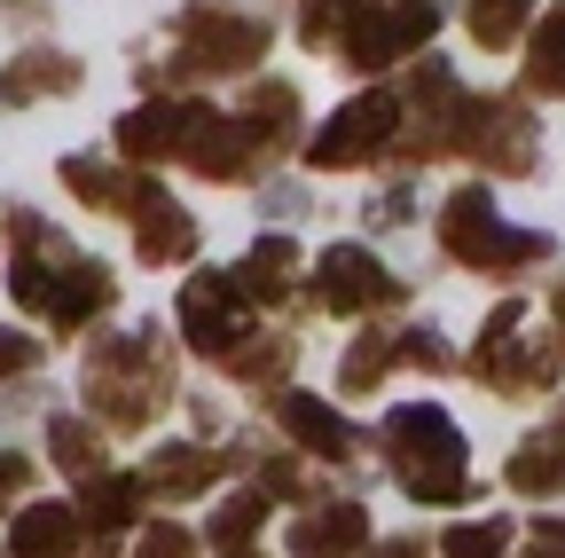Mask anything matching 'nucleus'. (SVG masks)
I'll use <instances>...</instances> for the list:
<instances>
[{
    "mask_svg": "<svg viewBox=\"0 0 565 558\" xmlns=\"http://www.w3.org/2000/svg\"><path fill=\"white\" fill-rule=\"evenodd\" d=\"M173 393V355L158 346V330L134 338H95L87 355V401L103 417V433H141Z\"/></svg>",
    "mask_w": 565,
    "mask_h": 558,
    "instance_id": "obj_1",
    "label": "nucleus"
},
{
    "mask_svg": "<svg viewBox=\"0 0 565 558\" xmlns=\"http://www.w3.org/2000/svg\"><path fill=\"white\" fill-rule=\"evenodd\" d=\"M385 449H393V480L408 504H463L471 496V472H463V433L448 425V409L433 401H408L385 417Z\"/></svg>",
    "mask_w": 565,
    "mask_h": 558,
    "instance_id": "obj_2",
    "label": "nucleus"
},
{
    "mask_svg": "<svg viewBox=\"0 0 565 558\" xmlns=\"http://www.w3.org/2000/svg\"><path fill=\"white\" fill-rule=\"evenodd\" d=\"M173 40H181V63L150 72V95L181 87V80H212V72H252V63L267 55V40H275V24L236 17V9H181Z\"/></svg>",
    "mask_w": 565,
    "mask_h": 558,
    "instance_id": "obj_3",
    "label": "nucleus"
},
{
    "mask_svg": "<svg viewBox=\"0 0 565 558\" xmlns=\"http://www.w3.org/2000/svg\"><path fill=\"white\" fill-rule=\"evenodd\" d=\"M440 244L463 260V267H479V275H503V267H526V260H542L550 252V236L534 229H503L494 221V197L487 189H456L448 204H440Z\"/></svg>",
    "mask_w": 565,
    "mask_h": 558,
    "instance_id": "obj_4",
    "label": "nucleus"
},
{
    "mask_svg": "<svg viewBox=\"0 0 565 558\" xmlns=\"http://www.w3.org/2000/svg\"><path fill=\"white\" fill-rule=\"evenodd\" d=\"M401 118H408V95H393V87H370V95H353L322 134H315V173H345V166H370L377 150H393L401 143Z\"/></svg>",
    "mask_w": 565,
    "mask_h": 558,
    "instance_id": "obj_5",
    "label": "nucleus"
},
{
    "mask_svg": "<svg viewBox=\"0 0 565 558\" xmlns=\"http://www.w3.org/2000/svg\"><path fill=\"white\" fill-rule=\"evenodd\" d=\"M275 150L259 143V134L244 118H221L212 103H189V134H181V166L196 181H252Z\"/></svg>",
    "mask_w": 565,
    "mask_h": 558,
    "instance_id": "obj_6",
    "label": "nucleus"
},
{
    "mask_svg": "<svg viewBox=\"0 0 565 558\" xmlns=\"http://www.w3.org/2000/svg\"><path fill=\"white\" fill-rule=\"evenodd\" d=\"M244 292H236V275H189V292H181V338L196 346V355H236V346L252 338L244 330Z\"/></svg>",
    "mask_w": 565,
    "mask_h": 558,
    "instance_id": "obj_7",
    "label": "nucleus"
},
{
    "mask_svg": "<svg viewBox=\"0 0 565 558\" xmlns=\"http://www.w3.org/2000/svg\"><path fill=\"white\" fill-rule=\"evenodd\" d=\"M315 292L338 315H370V307H401V275H385L362 244H330L315 260Z\"/></svg>",
    "mask_w": 565,
    "mask_h": 558,
    "instance_id": "obj_8",
    "label": "nucleus"
},
{
    "mask_svg": "<svg viewBox=\"0 0 565 558\" xmlns=\"http://www.w3.org/2000/svg\"><path fill=\"white\" fill-rule=\"evenodd\" d=\"M463 150L487 158L494 173H534V118L519 103H463Z\"/></svg>",
    "mask_w": 565,
    "mask_h": 558,
    "instance_id": "obj_9",
    "label": "nucleus"
},
{
    "mask_svg": "<svg viewBox=\"0 0 565 558\" xmlns=\"http://www.w3.org/2000/svg\"><path fill=\"white\" fill-rule=\"evenodd\" d=\"M181 134H189V95H150L141 110L118 118V158L126 166H166V158H181Z\"/></svg>",
    "mask_w": 565,
    "mask_h": 558,
    "instance_id": "obj_10",
    "label": "nucleus"
},
{
    "mask_svg": "<svg viewBox=\"0 0 565 558\" xmlns=\"http://www.w3.org/2000/svg\"><path fill=\"white\" fill-rule=\"evenodd\" d=\"M118 299V284H110V267L103 260H79V252H71L63 267H55V299H47V323L55 330H87L103 307Z\"/></svg>",
    "mask_w": 565,
    "mask_h": 558,
    "instance_id": "obj_11",
    "label": "nucleus"
},
{
    "mask_svg": "<svg viewBox=\"0 0 565 558\" xmlns=\"http://www.w3.org/2000/svg\"><path fill=\"white\" fill-rule=\"evenodd\" d=\"M370 550V512L362 504H322L291 527V558H362Z\"/></svg>",
    "mask_w": 565,
    "mask_h": 558,
    "instance_id": "obj_12",
    "label": "nucleus"
},
{
    "mask_svg": "<svg viewBox=\"0 0 565 558\" xmlns=\"http://www.w3.org/2000/svg\"><path fill=\"white\" fill-rule=\"evenodd\" d=\"M221 456H212L204 441H166L158 456H150V472H141V487H150V496H204V487H221Z\"/></svg>",
    "mask_w": 565,
    "mask_h": 558,
    "instance_id": "obj_13",
    "label": "nucleus"
},
{
    "mask_svg": "<svg viewBox=\"0 0 565 558\" xmlns=\"http://www.w3.org/2000/svg\"><path fill=\"white\" fill-rule=\"evenodd\" d=\"M134 252L150 260V267H173V260H189L196 252V221L181 213L173 197H141V213H134Z\"/></svg>",
    "mask_w": 565,
    "mask_h": 558,
    "instance_id": "obj_14",
    "label": "nucleus"
},
{
    "mask_svg": "<svg viewBox=\"0 0 565 558\" xmlns=\"http://www.w3.org/2000/svg\"><path fill=\"white\" fill-rule=\"evenodd\" d=\"M275 417H282V433H291L299 449H315V456H353V425L330 409V401H315V393H275Z\"/></svg>",
    "mask_w": 565,
    "mask_h": 558,
    "instance_id": "obj_15",
    "label": "nucleus"
},
{
    "mask_svg": "<svg viewBox=\"0 0 565 558\" xmlns=\"http://www.w3.org/2000/svg\"><path fill=\"white\" fill-rule=\"evenodd\" d=\"M63 189L79 204H103V213H141V197H150V181L141 173H118V166H95V158H63Z\"/></svg>",
    "mask_w": 565,
    "mask_h": 558,
    "instance_id": "obj_16",
    "label": "nucleus"
},
{
    "mask_svg": "<svg viewBox=\"0 0 565 558\" xmlns=\"http://www.w3.org/2000/svg\"><path fill=\"white\" fill-rule=\"evenodd\" d=\"M141 472H95L87 487H79V527H95V535H118V527H134L141 519Z\"/></svg>",
    "mask_w": 565,
    "mask_h": 558,
    "instance_id": "obj_17",
    "label": "nucleus"
},
{
    "mask_svg": "<svg viewBox=\"0 0 565 558\" xmlns=\"http://www.w3.org/2000/svg\"><path fill=\"white\" fill-rule=\"evenodd\" d=\"M87 72H79V55H63V48H24L9 72H0V95L9 103H32V95H71Z\"/></svg>",
    "mask_w": 565,
    "mask_h": 558,
    "instance_id": "obj_18",
    "label": "nucleus"
},
{
    "mask_svg": "<svg viewBox=\"0 0 565 558\" xmlns=\"http://www.w3.org/2000/svg\"><path fill=\"white\" fill-rule=\"evenodd\" d=\"M291 275H299V244L291 236H259L244 252V267H236V292L259 299V307H282L291 299Z\"/></svg>",
    "mask_w": 565,
    "mask_h": 558,
    "instance_id": "obj_19",
    "label": "nucleus"
},
{
    "mask_svg": "<svg viewBox=\"0 0 565 558\" xmlns=\"http://www.w3.org/2000/svg\"><path fill=\"white\" fill-rule=\"evenodd\" d=\"M9 550H17V558H79V512H71V504H32V512H17Z\"/></svg>",
    "mask_w": 565,
    "mask_h": 558,
    "instance_id": "obj_20",
    "label": "nucleus"
},
{
    "mask_svg": "<svg viewBox=\"0 0 565 558\" xmlns=\"http://www.w3.org/2000/svg\"><path fill=\"white\" fill-rule=\"evenodd\" d=\"M47 456H55V472H71V480H95V472H110L103 464V433H95V417H47Z\"/></svg>",
    "mask_w": 565,
    "mask_h": 558,
    "instance_id": "obj_21",
    "label": "nucleus"
},
{
    "mask_svg": "<svg viewBox=\"0 0 565 558\" xmlns=\"http://www.w3.org/2000/svg\"><path fill=\"white\" fill-rule=\"evenodd\" d=\"M338 55L353 63V72H385V63L401 55V40H393V9H353L345 32H338Z\"/></svg>",
    "mask_w": 565,
    "mask_h": 558,
    "instance_id": "obj_22",
    "label": "nucleus"
},
{
    "mask_svg": "<svg viewBox=\"0 0 565 558\" xmlns=\"http://www.w3.org/2000/svg\"><path fill=\"white\" fill-rule=\"evenodd\" d=\"M526 87L565 103V0H550L542 24H534V48H526Z\"/></svg>",
    "mask_w": 565,
    "mask_h": 558,
    "instance_id": "obj_23",
    "label": "nucleus"
},
{
    "mask_svg": "<svg viewBox=\"0 0 565 558\" xmlns=\"http://www.w3.org/2000/svg\"><path fill=\"white\" fill-rule=\"evenodd\" d=\"M244 126L259 134L267 150H291V143H299V95L275 87V80H259V87L244 95Z\"/></svg>",
    "mask_w": 565,
    "mask_h": 558,
    "instance_id": "obj_24",
    "label": "nucleus"
},
{
    "mask_svg": "<svg viewBox=\"0 0 565 558\" xmlns=\"http://www.w3.org/2000/svg\"><path fill=\"white\" fill-rule=\"evenodd\" d=\"M511 487H519V496H557V487H565V441H557V433L526 441V449L511 456Z\"/></svg>",
    "mask_w": 565,
    "mask_h": 558,
    "instance_id": "obj_25",
    "label": "nucleus"
},
{
    "mask_svg": "<svg viewBox=\"0 0 565 558\" xmlns=\"http://www.w3.org/2000/svg\"><path fill=\"white\" fill-rule=\"evenodd\" d=\"M291 362H299V338H291V330H275V338L259 330V338H244L236 355H228V370H236V378H252V386H275Z\"/></svg>",
    "mask_w": 565,
    "mask_h": 558,
    "instance_id": "obj_26",
    "label": "nucleus"
},
{
    "mask_svg": "<svg viewBox=\"0 0 565 558\" xmlns=\"http://www.w3.org/2000/svg\"><path fill=\"white\" fill-rule=\"evenodd\" d=\"M385 362H401V338H393V330H370V338H353V346H345V362H338L345 393H370V386L385 378Z\"/></svg>",
    "mask_w": 565,
    "mask_h": 558,
    "instance_id": "obj_27",
    "label": "nucleus"
},
{
    "mask_svg": "<svg viewBox=\"0 0 565 558\" xmlns=\"http://www.w3.org/2000/svg\"><path fill=\"white\" fill-rule=\"evenodd\" d=\"M526 9H534V0H463V24H471L479 48H511L519 24H526Z\"/></svg>",
    "mask_w": 565,
    "mask_h": 558,
    "instance_id": "obj_28",
    "label": "nucleus"
},
{
    "mask_svg": "<svg viewBox=\"0 0 565 558\" xmlns=\"http://www.w3.org/2000/svg\"><path fill=\"white\" fill-rule=\"evenodd\" d=\"M259 519H267V496H228L221 512H212V550H252V535H259Z\"/></svg>",
    "mask_w": 565,
    "mask_h": 558,
    "instance_id": "obj_29",
    "label": "nucleus"
},
{
    "mask_svg": "<svg viewBox=\"0 0 565 558\" xmlns=\"http://www.w3.org/2000/svg\"><path fill=\"white\" fill-rule=\"evenodd\" d=\"M345 17H353V0H299V40L307 48H338Z\"/></svg>",
    "mask_w": 565,
    "mask_h": 558,
    "instance_id": "obj_30",
    "label": "nucleus"
},
{
    "mask_svg": "<svg viewBox=\"0 0 565 558\" xmlns=\"http://www.w3.org/2000/svg\"><path fill=\"white\" fill-rule=\"evenodd\" d=\"M385 9H393V40H401V48H424V40H433V24H440L433 0H385Z\"/></svg>",
    "mask_w": 565,
    "mask_h": 558,
    "instance_id": "obj_31",
    "label": "nucleus"
},
{
    "mask_svg": "<svg viewBox=\"0 0 565 558\" xmlns=\"http://www.w3.org/2000/svg\"><path fill=\"white\" fill-rule=\"evenodd\" d=\"M503 519H471V527H456L448 535V558H494V550H503Z\"/></svg>",
    "mask_w": 565,
    "mask_h": 558,
    "instance_id": "obj_32",
    "label": "nucleus"
},
{
    "mask_svg": "<svg viewBox=\"0 0 565 558\" xmlns=\"http://www.w3.org/2000/svg\"><path fill=\"white\" fill-rule=\"evenodd\" d=\"M401 362H416V370H448L440 330H401Z\"/></svg>",
    "mask_w": 565,
    "mask_h": 558,
    "instance_id": "obj_33",
    "label": "nucleus"
},
{
    "mask_svg": "<svg viewBox=\"0 0 565 558\" xmlns=\"http://www.w3.org/2000/svg\"><path fill=\"white\" fill-rule=\"evenodd\" d=\"M134 558H196V543H189V527H166V519H158L150 535H141Z\"/></svg>",
    "mask_w": 565,
    "mask_h": 558,
    "instance_id": "obj_34",
    "label": "nucleus"
},
{
    "mask_svg": "<svg viewBox=\"0 0 565 558\" xmlns=\"http://www.w3.org/2000/svg\"><path fill=\"white\" fill-rule=\"evenodd\" d=\"M32 487V456H17V449H0V512H9L17 496Z\"/></svg>",
    "mask_w": 565,
    "mask_h": 558,
    "instance_id": "obj_35",
    "label": "nucleus"
},
{
    "mask_svg": "<svg viewBox=\"0 0 565 558\" xmlns=\"http://www.w3.org/2000/svg\"><path fill=\"white\" fill-rule=\"evenodd\" d=\"M40 362V338H24V330H0V378H17V370H32Z\"/></svg>",
    "mask_w": 565,
    "mask_h": 558,
    "instance_id": "obj_36",
    "label": "nucleus"
},
{
    "mask_svg": "<svg viewBox=\"0 0 565 558\" xmlns=\"http://www.w3.org/2000/svg\"><path fill=\"white\" fill-rule=\"evenodd\" d=\"M408 213H416L408 189H377V197H370V229H401Z\"/></svg>",
    "mask_w": 565,
    "mask_h": 558,
    "instance_id": "obj_37",
    "label": "nucleus"
},
{
    "mask_svg": "<svg viewBox=\"0 0 565 558\" xmlns=\"http://www.w3.org/2000/svg\"><path fill=\"white\" fill-rule=\"evenodd\" d=\"M526 558H565V527L557 519H534V550Z\"/></svg>",
    "mask_w": 565,
    "mask_h": 558,
    "instance_id": "obj_38",
    "label": "nucleus"
},
{
    "mask_svg": "<svg viewBox=\"0 0 565 558\" xmlns=\"http://www.w3.org/2000/svg\"><path fill=\"white\" fill-rule=\"evenodd\" d=\"M259 496H307V480H299L291 464H267V487H259Z\"/></svg>",
    "mask_w": 565,
    "mask_h": 558,
    "instance_id": "obj_39",
    "label": "nucleus"
},
{
    "mask_svg": "<svg viewBox=\"0 0 565 558\" xmlns=\"http://www.w3.org/2000/svg\"><path fill=\"white\" fill-rule=\"evenodd\" d=\"M377 558H424V543H377Z\"/></svg>",
    "mask_w": 565,
    "mask_h": 558,
    "instance_id": "obj_40",
    "label": "nucleus"
},
{
    "mask_svg": "<svg viewBox=\"0 0 565 558\" xmlns=\"http://www.w3.org/2000/svg\"><path fill=\"white\" fill-rule=\"evenodd\" d=\"M79 558H118V550H110V543H95V550H79Z\"/></svg>",
    "mask_w": 565,
    "mask_h": 558,
    "instance_id": "obj_41",
    "label": "nucleus"
},
{
    "mask_svg": "<svg viewBox=\"0 0 565 558\" xmlns=\"http://www.w3.org/2000/svg\"><path fill=\"white\" fill-rule=\"evenodd\" d=\"M557 330H565V292H557Z\"/></svg>",
    "mask_w": 565,
    "mask_h": 558,
    "instance_id": "obj_42",
    "label": "nucleus"
},
{
    "mask_svg": "<svg viewBox=\"0 0 565 558\" xmlns=\"http://www.w3.org/2000/svg\"><path fill=\"white\" fill-rule=\"evenodd\" d=\"M228 558H259V550H228Z\"/></svg>",
    "mask_w": 565,
    "mask_h": 558,
    "instance_id": "obj_43",
    "label": "nucleus"
}]
</instances>
